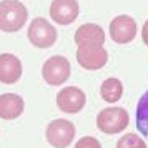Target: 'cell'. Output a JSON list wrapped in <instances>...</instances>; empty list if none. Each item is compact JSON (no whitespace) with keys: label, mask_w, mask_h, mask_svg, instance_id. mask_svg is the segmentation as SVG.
Segmentation results:
<instances>
[{"label":"cell","mask_w":148,"mask_h":148,"mask_svg":"<svg viewBox=\"0 0 148 148\" xmlns=\"http://www.w3.org/2000/svg\"><path fill=\"white\" fill-rule=\"evenodd\" d=\"M28 18V10L18 0L0 2V30L14 34L18 32Z\"/></svg>","instance_id":"cell-1"},{"label":"cell","mask_w":148,"mask_h":148,"mask_svg":"<svg viewBox=\"0 0 148 148\" xmlns=\"http://www.w3.org/2000/svg\"><path fill=\"white\" fill-rule=\"evenodd\" d=\"M130 123V115L121 107H110L101 110L97 116V127L107 135H116Z\"/></svg>","instance_id":"cell-2"},{"label":"cell","mask_w":148,"mask_h":148,"mask_svg":"<svg viewBox=\"0 0 148 148\" xmlns=\"http://www.w3.org/2000/svg\"><path fill=\"white\" fill-rule=\"evenodd\" d=\"M28 40L37 48H50L57 42V30L45 18L37 17L28 25Z\"/></svg>","instance_id":"cell-3"},{"label":"cell","mask_w":148,"mask_h":148,"mask_svg":"<svg viewBox=\"0 0 148 148\" xmlns=\"http://www.w3.org/2000/svg\"><path fill=\"white\" fill-rule=\"evenodd\" d=\"M47 141L55 148H67L75 138V125L65 118H57L47 127Z\"/></svg>","instance_id":"cell-4"},{"label":"cell","mask_w":148,"mask_h":148,"mask_svg":"<svg viewBox=\"0 0 148 148\" xmlns=\"http://www.w3.org/2000/svg\"><path fill=\"white\" fill-rule=\"evenodd\" d=\"M42 77L48 85L58 87L62 83H65L70 77V63L62 55L50 57L42 67Z\"/></svg>","instance_id":"cell-5"},{"label":"cell","mask_w":148,"mask_h":148,"mask_svg":"<svg viewBox=\"0 0 148 148\" xmlns=\"http://www.w3.org/2000/svg\"><path fill=\"white\" fill-rule=\"evenodd\" d=\"M85 101H87L85 92L78 87L62 88L57 95V107L68 115L82 112V108L85 107Z\"/></svg>","instance_id":"cell-6"},{"label":"cell","mask_w":148,"mask_h":148,"mask_svg":"<svg viewBox=\"0 0 148 148\" xmlns=\"http://www.w3.org/2000/svg\"><path fill=\"white\" fill-rule=\"evenodd\" d=\"M136 35V22L130 15H118L110 22V37L116 43H130Z\"/></svg>","instance_id":"cell-7"},{"label":"cell","mask_w":148,"mask_h":148,"mask_svg":"<svg viewBox=\"0 0 148 148\" xmlns=\"http://www.w3.org/2000/svg\"><path fill=\"white\" fill-rule=\"evenodd\" d=\"M77 62L85 70H100L107 65L108 52L103 47H78Z\"/></svg>","instance_id":"cell-8"},{"label":"cell","mask_w":148,"mask_h":148,"mask_svg":"<svg viewBox=\"0 0 148 148\" xmlns=\"http://www.w3.org/2000/svg\"><path fill=\"white\" fill-rule=\"evenodd\" d=\"M80 14V7L77 0H53L50 5L52 20L60 25H70L77 20Z\"/></svg>","instance_id":"cell-9"},{"label":"cell","mask_w":148,"mask_h":148,"mask_svg":"<svg viewBox=\"0 0 148 148\" xmlns=\"http://www.w3.org/2000/svg\"><path fill=\"white\" fill-rule=\"evenodd\" d=\"M75 42L78 47H103L105 43V32L100 25L85 23L77 28Z\"/></svg>","instance_id":"cell-10"},{"label":"cell","mask_w":148,"mask_h":148,"mask_svg":"<svg viewBox=\"0 0 148 148\" xmlns=\"http://www.w3.org/2000/svg\"><path fill=\"white\" fill-rule=\"evenodd\" d=\"M22 77V62L12 53L0 55V82L12 85Z\"/></svg>","instance_id":"cell-11"},{"label":"cell","mask_w":148,"mask_h":148,"mask_svg":"<svg viewBox=\"0 0 148 148\" xmlns=\"http://www.w3.org/2000/svg\"><path fill=\"white\" fill-rule=\"evenodd\" d=\"M23 98L17 93L0 95V118L3 120H15L23 112Z\"/></svg>","instance_id":"cell-12"},{"label":"cell","mask_w":148,"mask_h":148,"mask_svg":"<svg viewBox=\"0 0 148 148\" xmlns=\"http://www.w3.org/2000/svg\"><path fill=\"white\" fill-rule=\"evenodd\" d=\"M100 95L101 98L108 103H115L121 98L123 95V85L118 78H107L100 87Z\"/></svg>","instance_id":"cell-13"},{"label":"cell","mask_w":148,"mask_h":148,"mask_svg":"<svg viewBox=\"0 0 148 148\" xmlns=\"http://www.w3.org/2000/svg\"><path fill=\"white\" fill-rule=\"evenodd\" d=\"M135 123H136V130L143 136L148 138V90L141 95V98L138 100L136 113H135Z\"/></svg>","instance_id":"cell-14"},{"label":"cell","mask_w":148,"mask_h":148,"mask_svg":"<svg viewBox=\"0 0 148 148\" xmlns=\"http://www.w3.org/2000/svg\"><path fill=\"white\" fill-rule=\"evenodd\" d=\"M116 148H147V143L138 135L127 133L116 141Z\"/></svg>","instance_id":"cell-15"},{"label":"cell","mask_w":148,"mask_h":148,"mask_svg":"<svg viewBox=\"0 0 148 148\" xmlns=\"http://www.w3.org/2000/svg\"><path fill=\"white\" fill-rule=\"evenodd\" d=\"M75 148H101V145L93 136H83V138H80V141H77Z\"/></svg>","instance_id":"cell-16"},{"label":"cell","mask_w":148,"mask_h":148,"mask_svg":"<svg viewBox=\"0 0 148 148\" xmlns=\"http://www.w3.org/2000/svg\"><path fill=\"white\" fill-rule=\"evenodd\" d=\"M141 38L145 42V45H148V20L145 22V25H143V30H141Z\"/></svg>","instance_id":"cell-17"}]
</instances>
